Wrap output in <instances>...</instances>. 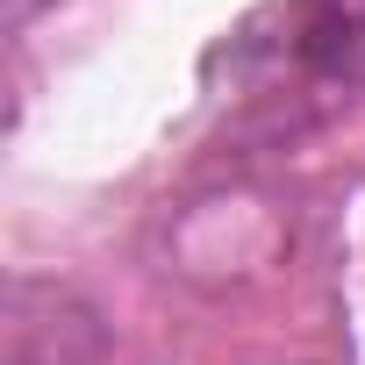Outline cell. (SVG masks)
Wrapping results in <instances>:
<instances>
[{
	"label": "cell",
	"mask_w": 365,
	"mask_h": 365,
	"mask_svg": "<svg viewBox=\"0 0 365 365\" xmlns=\"http://www.w3.org/2000/svg\"><path fill=\"white\" fill-rule=\"evenodd\" d=\"M208 72L230 79L222 101L237 115L294 136L365 93V0H265Z\"/></svg>",
	"instance_id": "cell-1"
},
{
	"label": "cell",
	"mask_w": 365,
	"mask_h": 365,
	"mask_svg": "<svg viewBox=\"0 0 365 365\" xmlns=\"http://www.w3.org/2000/svg\"><path fill=\"white\" fill-rule=\"evenodd\" d=\"M0 336H8L0 365H108V322L65 279L15 272L8 279V322H0Z\"/></svg>",
	"instance_id": "cell-2"
}]
</instances>
